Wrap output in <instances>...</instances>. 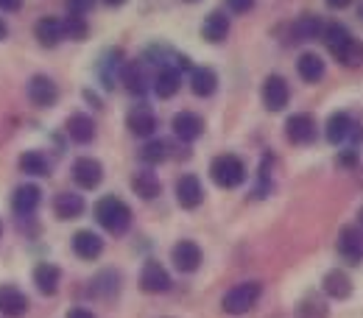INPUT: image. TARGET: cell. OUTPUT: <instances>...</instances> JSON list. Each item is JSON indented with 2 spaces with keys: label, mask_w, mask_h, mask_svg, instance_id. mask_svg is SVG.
<instances>
[{
  "label": "cell",
  "mask_w": 363,
  "mask_h": 318,
  "mask_svg": "<svg viewBox=\"0 0 363 318\" xmlns=\"http://www.w3.org/2000/svg\"><path fill=\"white\" fill-rule=\"evenodd\" d=\"M95 218H98V224L106 229L109 234H126L129 227H132V210L118 195H104L95 204Z\"/></svg>",
  "instance_id": "1"
},
{
  "label": "cell",
  "mask_w": 363,
  "mask_h": 318,
  "mask_svg": "<svg viewBox=\"0 0 363 318\" xmlns=\"http://www.w3.org/2000/svg\"><path fill=\"white\" fill-rule=\"evenodd\" d=\"M260 296H263V285L260 282H240V285H235L232 290L224 293L221 310L227 316H246L260 302Z\"/></svg>",
  "instance_id": "2"
},
{
  "label": "cell",
  "mask_w": 363,
  "mask_h": 318,
  "mask_svg": "<svg viewBox=\"0 0 363 318\" xmlns=\"http://www.w3.org/2000/svg\"><path fill=\"white\" fill-rule=\"evenodd\" d=\"M210 179L218 187H224V190H235V187H240L246 182V165L235 154H221L210 165Z\"/></svg>",
  "instance_id": "3"
},
{
  "label": "cell",
  "mask_w": 363,
  "mask_h": 318,
  "mask_svg": "<svg viewBox=\"0 0 363 318\" xmlns=\"http://www.w3.org/2000/svg\"><path fill=\"white\" fill-rule=\"evenodd\" d=\"M285 137H288V142H294V145H311V142L316 140V120H313L311 115H305V112L291 115V118L285 120Z\"/></svg>",
  "instance_id": "4"
},
{
  "label": "cell",
  "mask_w": 363,
  "mask_h": 318,
  "mask_svg": "<svg viewBox=\"0 0 363 318\" xmlns=\"http://www.w3.org/2000/svg\"><path fill=\"white\" fill-rule=\"evenodd\" d=\"M260 95H263V106L269 112H282L288 106V101H291V87H288V81L282 76H269L263 81Z\"/></svg>",
  "instance_id": "5"
},
{
  "label": "cell",
  "mask_w": 363,
  "mask_h": 318,
  "mask_svg": "<svg viewBox=\"0 0 363 318\" xmlns=\"http://www.w3.org/2000/svg\"><path fill=\"white\" fill-rule=\"evenodd\" d=\"M335 249L347 263H352V266L363 263V232L358 227H344L338 232Z\"/></svg>",
  "instance_id": "6"
},
{
  "label": "cell",
  "mask_w": 363,
  "mask_h": 318,
  "mask_svg": "<svg viewBox=\"0 0 363 318\" xmlns=\"http://www.w3.org/2000/svg\"><path fill=\"white\" fill-rule=\"evenodd\" d=\"M70 174H73V182L79 184L82 190H95L98 184L104 182V165L98 159H92V157H79L73 162Z\"/></svg>",
  "instance_id": "7"
},
{
  "label": "cell",
  "mask_w": 363,
  "mask_h": 318,
  "mask_svg": "<svg viewBox=\"0 0 363 318\" xmlns=\"http://www.w3.org/2000/svg\"><path fill=\"white\" fill-rule=\"evenodd\" d=\"M28 101L34 103V106H40V109H48V106H53L56 101H59V87H56V81L53 79H48V76H31V81H28Z\"/></svg>",
  "instance_id": "8"
},
{
  "label": "cell",
  "mask_w": 363,
  "mask_h": 318,
  "mask_svg": "<svg viewBox=\"0 0 363 318\" xmlns=\"http://www.w3.org/2000/svg\"><path fill=\"white\" fill-rule=\"evenodd\" d=\"M140 288L145 293H165V290H171V273L165 271L162 263L148 260L143 266V273H140Z\"/></svg>",
  "instance_id": "9"
},
{
  "label": "cell",
  "mask_w": 363,
  "mask_h": 318,
  "mask_svg": "<svg viewBox=\"0 0 363 318\" xmlns=\"http://www.w3.org/2000/svg\"><path fill=\"white\" fill-rule=\"evenodd\" d=\"M171 260H174L177 271L193 273V271H199V266H201V249H199V243H193V240H179V243L174 246V251H171Z\"/></svg>",
  "instance_id": "10"
},
{
  "label": "cell",
  "mask_w": 363,
  "mask_h": 318,
  "mask_svg": "<svg viewBox=\"0 0 363 318\" xmlns=\"http://www.w3.org/2000/svg\"><path fill=\"white\" fill-rule=\"evenodd\" d=\"M177 201H179L182 210H196L204 201V187H201L196 174L179 176V182H177Z\"/></svg>",
  "instance_id": "11"
},
{
  "label": "cell",
  "mask_w": 363,
  "mask_h": 318,
  "mask_svg": "<svg viewBox=\"0 0 363 318\" xmlns=\"http://www.w3.org/2000/svg\"><path fill=\"white\" fill-rule=\"evenodd\" d=\"M0 313L6 318H20L28 313V296L14 285H0Z\"/></svg>",
  "instance_id": "12"
},
{
  "label": "cell",
  "mask_w": 363,
  "mask_h": 318,
  "mask_svg": "<svg viewBox=\"0 0 363 318\" xmlns=\"http://www.w3.org/2000/svg\"><path fill=\"white\" fill-rule=\"evenodd\" d=\"M157 115L151 112V109H145V106H135V109H129V115H126V129L132 132L135 137H143V140H148V137L157 135Z\"/></svg>",
  "instance_id": "13"
},
{
  "label": "cell",
  "mask_w": 363,
  "mask_h": 318,
  "mask_svg": "<svg viewBox=\"0 0 363 318\" xmlns=\"http://www.w3.org/2000/svg\"><path fill=\"white\" fill-rule=\"evenodd\" d=\"M65 132H67V137H70L73 142L87 145V142L95 140L98 126H95V120H92L90 115H84V112H73V115L65 120Z\"/></svg>",
  "instance_id": "14"
},
{
  "label": "cell",
  "mask_w": 363,
  "mask_h": 318,
  "mask_svg": "<svg viewBox=\"0 0 363 318\" xmlns=\"http://www.w3.org/2000/svg\"><path fill=\"white\" fill-rule=\"evenodd\" d=\"M40 204H43V190L37 184H20L11 195V210L17 215H34Z\"/></svg>",
  "instance_id": "15"
},
{
  "label": "cell",
  "mask_w": 363,
  "mask_h": 318,
  "mask_svg": "<svg viewBox=\"0 0 363 318\" xmlns=\"http://www.w3.org/2000/svg\"><path fill=\"white\" fill-rule=\"evenodd\" d=\"M73 251H76V257H82V260H98V257L104 254V240H101V234H95L92 229H79V232L73 234Z\"/></svg>",
  "instance_id": "16"
},
{
  "label": "cell",
  "mask_w": 363,
  "mask_h": 318,
  "mask_svg": "<svg viewBox=\"0 0 363 318\" xmlns=\"http://www.w3.org/2000/svg\"><path fill=\"white\" fill-rule=\"evenodd\" d=\"M171 126H174L177 140H182V142H193V140H199V137L204 135V120L196 112H179Z\"/></svg>",
  "instance_id": "17"
},
{
  "label": "cell",
  "mask_w": 363,
  "mask_h": 318,
  "mask_svg": "<svg viewBox=\"0 0 363 318\" xmlns=\"http://www.w3.org/2000/svg\"><path fill=\"white\" fill-rule=\"evenodd\" d=\"M201 37L210 42V45H221L229 37V17L224 11H213L204 17L201 23Z\"/></svg>",
  "instance_id": "18"
},
{
  "label": "cell",
  "mask_w": 363,
  "mask_h": 318,
  "mask_svg": "<svg viewBox=\"0 0 363 318\" xmlns=\"http://www.w3.org/2000/svg\"><path fill=\"white\" fill-rule=\"evenodd\" d=\"M324 34V20L318 14H305L291 25V40L294 42H311Z\"/></svg>",
  "instance_id": "19"
},
{
  "label": "cell",
  "mask_w": 363,
  "mask_h": 318,
  "mask_svg": "<svg viewBox=\"0 0 363 318\" xmlns=\"http://www.w3.org/2000/svg\"><path fill=\"white\" fill-rule=\"evenodd\" d=\"M182 87V76L177 67H160V73L154 76V95L160 98V101H168V98H174Z\"/></svg>",
  "instance_id": "20"
},
{
  "label": "cell",
  "mask_w": 363,
  "mask_h": 318,
  "mask_svg": "<svg viewBox=\"0 0 363 318\" xmlns=\"http://www.w3.org/2000/svg\"><path fill=\"white\" fill-rule=\"evenodd\" d=\"M321 288H324V293L330 299H338V302H344V299L352 296V279H350V273L338 271V268H333V271L324 276Z\"/></svg>",
  "instance_id": "21"
},
{
  "label": "cell",
  "mask_w": 363,
  "mask_h": 318,
  "mask_svg": "<svg viewBox=\"0 0 363 318\" xmlns=\"http://www.w3.org/2000/svg\"><path fill=\"white\" fill-rule=\"evenodd\" d=\"M53 212L59 221H73L84 212V198L79 193H59L53 198Z\"/></svg>",
  "instance_id": "22"
},
{
  "label": "cell",
  "mask_w": 363,
  "mask_h": 318,
  "mask_svg": "<svg viewBox=\"0 0 363 318\" xmlns=\"http://www.w3.org/2000/svg\"><path fill=\"white\" fill-rule=\"evenodd\" d=\"M352 129H355V123H352V118H350L347 112H333V115L327 118V140H330L333 145L347 142V140L352 137Z\"/></svg>",
  "instance_id": "23"
},
{
  "label": "cell",
  "mask_w": 363,
  "mask_h": 318,
  "mask_svg": "<svg viewBox=\"0 0 363 318\" xmlns=\"http://www.w3.org/2000/svg\"><path fill=\"white\" fill-rule=\"evenodd\" d=\"M34 34L40 40V45L45 47H56L65 37V28H62V20L56 17H40L37 25H34Z\"/></svg>",
  "instance_id": "24"
},
{
  "label": "cell",
  "mask_w": 363,
  "mask_h": 318,
  "mask_svg": "<svg viewBox=\"0 0 363 318\" xmlns=\"http://www.w3.org/2000/svg\"><path fill=\"white\" fill-rule=\"evenodd\" d=\"M324 59L318 56V53H302L299 56V62H296V73H299V79L302 81H308V84H318L321 79H324Z\"/></svg>",
  "instance_id": "25"
},
{
  "label": "cell",
  "mask_w": 363,
  "mask_h": 318,
  "mask_svg": "<svg viewBox=\"0 0 363 318\" xmlns=\"http://www.w3.org/2000/svg\"><path fill=\"white\" fill-rule=\"evenodd\" d=\"M190 90L199 98H210L213 92L218 90V76L213 67H196L190 73Z\"/></svg>",
  "instance_id": "26"
},
{
  "label": "cell",
  "mask_w": 363,
  "mask_h": 318,
  "mask_svg": "<svg viewBox=\"0 0 363 318\" xmlns=\"http://www.w3.org/2000/svg\"><path fill=\"white\" fill-rule=\"evenodd\" d=\"M59 279H62V271L53 263H40L34 268V285L43 296H53L59 290Z\"/></svg>",
  "instance_id": "27"
},
{
  "label": "cell",
  "mask_w": 363,
  "mask_h": 318,
  "mask_svg": "<svg viewBox=\"0 0 363 318\" xmlns=\"http://www.w3.org/2000/svg\"><path fill=\"white\" fill-rule=\"evenodd\" d=\"M132 190H135L143 201H151V198H157V195L162 193V184L157 179V174H151V171H137L135 176H132Z\"/></svg>",
  "instance_id": "28"
},
{
  "label": "cell",
  "mask_w": 363,
  "mask_h": 318,
  "mask_svg": "<svg viewBox=\"0 0 363 318\" xmlns=\"http://www.w3.org/2000/svg\"><path fill=\"white\" fill-rule=\"evenodd\" d=\"M20 171L28 176H50V162L43 151H26L20 154Z\"/></svg>",
  "instance_id": "29"
},
{
  "label": "cell",
  "mask_w": 363,
  "mask_h": 318,
  "mask_svg": "<svg viewBox=\"0 0 363 318\" xmlns=\"http://www.w3.org/2000/svg\"><path fill=\"white\" fill-rule=\"evenodd\" d=\"M333 56H335V62H341L344 67L355 70V67H361L363 64V42L361 40H355V37H350V40L338 47Z\"/></svg>",
  "instance_id": "30"
},
{
  "label": "cell",
  "mask_w": 363,
  "mask_h": 318,
  "mask_svg": "<svg viewBox=\"0 0 363 318\" xmlns=\"http://www.w3.org/2000/svg\"><path fill=\"white\" fill-rule=\"evenodd\" d=\"M321 37H324V45H327V50H330V53H335V50L344 45V42H347L352 34H350V28H347L344 23H327Z\"/></svg>",
  "instance_id": "31"
},
{
  "label": "cell",
  "mask_w": 363,
  "mask_h": 318,
  "mask_svg": "<svg viewBox=\"0 0 363 318\" xmlns=\"http://www.w3.org/2000/svg\"><path fill=\"white\" fill-rule=\"evenodd\" d=\"M123 84H126V90L132 92V95H143L145 92V70H143V64H123Z\"/></svg>",
  "instance_id": "32"
},
{
  "label": "cell",
  "mask_w": 363,
  "mask_h": 318,
  "mask_svg": "<svg viewBox=\"0 0 363 318\" xmlns=\"http://www.w3.org/2000/svg\"><path fill=\"white\" fill-rule=\"evenodd\" d=\"M62 28H65V37H70V40H76V42L87 40V34H90V25H87L84 14H73V11L62 20Z\"/></svg>",
  "instance_id": "33"
},
{
  "label": "cell",
  "mask_w": 363,
  "mask_h": 318,
  "mask_svg": "<svg viewBox=\"0 0 363 318\" xmlns=\"http://www.w3.org/2000/svg\"><path fill=\"white\" fill-rule=\"evenodd\" d=\"M140 159H143L145 165H160V162H165V159H168V142H165V140H148V142L143 145V151H140Z\"/></svg>",
  "instance_id": "34"
},
{
  "label": "cell",
  "mask_w": 363,
  "mask_h": 318,
  "mask_svg": "<svg viewBox=\"0 0 363 318\" xmlns=\"http://www.w3.org/2000/svg\"><path fill=\"white\" fill-rule=\"evenodd\" d=\"M299 318H327V305L321 299H308L299 307Z\"/></svg>",
  "instance_id": "35"
},
{
  "label": "cell",
  "mask_w": 363,
  "mask_h": 318,
  "mask_svg": "<svg viewBox=\"0 0 363 318\" xmlns=\"http://www.w3.org/2000/svg\"><path fill=\"white\" fill-rule=\"evenodd\" d=\"M92 3H95V0H67V11H73V14H87L92 8Z\"/></svg>",
  "instance_id": "36"
},
{
  "label": "cell",
  "mask_w": 363,
  "mask_h": 318,
  "mask_svg": "<svg viewBox=\"0 0 363 318\" xmlns=\"http://www.w3.org/2000/svg\"><path fill=\"white\" fill-rule=\"evenodd\" d=\"M227 6L235 14H246V11L255 8V0H227Z\"/></svg>",
  "instance_id": "37"
},
{
  "label": "cell",
  "mask_w": 363,
  "mask_h": 318,
  "mask_svg": "<svg viewBox=\"0 0 363 318\" xmlns=\"http://www.w3.org/2000/svg\"><path fill=\"white\" fill-rule=\"evenodd\" d=\"M65 318H95V313H90L87 307H73Z\"/></svg>",
  "instance_id": "38"
},
{
  "label": "cell",
  "mask_w": 363,
  "mask_h": 318,
  "mask_svg": "<svg viewBox=\"0 0 363 318\" xmlns=\"http://www.w3.org/2000/svg\"><path fill=\"white\" fill-rule=\"evenodd\" d=\"M23 6V0H0V8L3 11H17Z\"/></svg>",
  "instance_id": "39"
},
{
  "label": "cell",
  "mask_w": 363,
  "mask_h": 318,
  "mask_svg": "<svg viewBox=\"0 0 363 318\" xmlns=\"http://www.w3.org/2000/svg\"><path fill=\"white\" fill-rule=\"evenodd\" d=\"M324 3H327L330 8H335V11H341V8H347L352 0H324Z\"/></svg>",
  "instance_id": "40"
},
{
  "label": "cell",
  "mask_w": 363,
  "mask_h": 318,
  "mask_svg": "<svg viewBox=\"0 0 363 318\" xmlns=\"http://www.w3.org/2000/svg\"><path fill=\"white\" fill-rule=\"evenodd\" d=\"M341 165H355V154H352V151L341 154Z\"/></svg>",
  "instance_id": "41"
},
{
  "label": "cell",
  "mask_w": 363,
  "mask_h": 318,
  "mask_svg": "<svg viewBox=\"0 0 363 318\" xmlns=\"http://www.w3.org/2000/svg\"><path fill=\"white\" fill-rule=\"evenodd\" d=\"M6 37H9V25H6V23H3V20H0V42H3V40H6Z\"/></svg>",
  "instance_id": "42"
},
{
  "label": "cell",
  "mask_w": 363,
  "mask_h": 318,
  "mask_svg": "<svg viewBox=\"0 0 363 318\" xmlns=\"http://www.w3.org/2000/svg\"><path fill=\"white\" fill-rule=\"evenodd\" d=\"M104 3H106V6H123L126 0H104Z\"/></svg>",
  "instance_id": "43"
},
{
  "label": "cell",
  "mask_w": 363,
  "mask_h": 318,
  "mask_svg": "<svg viewBox=\"0 0 363 318\" xmlns=\"http://www.w3.org/2000/svg\"><path fill=\"white\" fill-rule=\"evenodd\" d=\"M358 17H363V3H361V8H358Z\"/></svg>",
  "instance_id": "44"
},
{
  "label": "cell",
  "mask_w": 363,
  "mask_h": 318,
  "mask_svg": "<svg viewBox=\"0 0 363 318\" xmlns=\"http://www.w3.org/2000/svg\"><path fill=\"white\" fill-rule=\"evenodd\" d=\"M187 3H196V0H187Z\"/></svg>",
  "instance_id": "45"
},
{
  "label": "cell",
  "mask_w": 363,
  "mask_h": 318,
  "mask_svg": "<svg viewBox=\"0 0 363 318\" xmlns=\"http://www.w3.org/2000/svg\"><path fill=\"white\" fill-rule=\"evenodd\" d=\"M0 232H3V227H0Z\"/></svg>",
  "instance_id": "46"
}]
</instances>
